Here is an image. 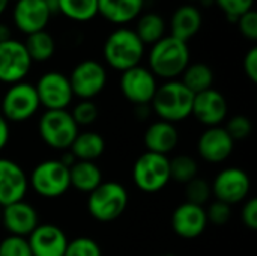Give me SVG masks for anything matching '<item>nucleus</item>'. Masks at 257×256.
<instances>
[{"instance_id":"nucleus-1","label":"nucleus","mask_w":257,"mask_h":256,"mask_svg":"<svg viewBox=\"0 0 257 256\" xmlns=\"http://www.w3.org/2000/svg\"><path fill=\"white\" fill-rule=\"evenodd\" d=\"M148 62L149 71L157 78L164 81L178 80V77H181L185 68L190 65L188 44L166 35L158 42L151 45Z\"/></svg>"},{"instance_id":"nucleus-2","label":"nucleus","mask_w":257,"mask_h":256,"mask_svg":"<svg viewBox=\"0 0 257 256\" xmlns=\"http://www.w3.org/2000/svg\"><path fill=\"white\" fill-rule=\"evenodd\" d=\"M194 94L185 88L181 80H169L157 88V92L151 101V110L170 124L182 122L191 116Z\"/></svg>"},{"instance_id":"nucleus-3","label":"nucleus","mask_w":257,"mask_h":256,"mask_svg":"<svg viewBox=\"0 0 257 256\" xmlns=\"http://www.w3.org/2000/svg\"><path fill=\"white\" fill-rule=\"evenodd\" d=\"M145 47L134 29L117 27L107 36L102 53L110 68L123 72L140 65L145 56Z\"/></svg>"},{"instance_id":"nucleus-4","label":"nucleus","mask_w":257,"mask_h":256,"mask_svg":"<svg viewBox=\"0 0 257 256\" xmlns=\"http://www.w3.org/2000/svg\"><path fill=\"white\" fill-rule=\"evenodd\" d=\"M128 190L117 181H102L87 196L89 214L101 223L117 220L128 207Z\"/></svg>"},{"instance_id":"nucleus-5","label":"nucleus","mask_w":257,"mask_h":256,"mask_svg":"<svg viewBox=\"0 0 257 256\" xmlns=\"http://www.w3.org/2000/svg\"><path fill=\"white\" fill-rule=\"evenodd\" d=\"M80 133L68 110H45L38 121V134L41 140L54 151H66Z\"/></svg>"},{"instance_id":"nucleus-6","label":"nucleus","mask_w":257,"mask_h":256,"mask_svg":"<svg viewBox=\"0 0 257 256\" xmlns=\"http://www.w3.org/2000/svg\"><path fill=\"white\" fill-rule=\"evenodd\" d=\"M167 155L143 152L133 164L131 178L134 186L145 193L161 192L170 180V163Z\"/></svg>"},{"instance_id":"nucleus-7","label":"nucleus","mask_w":257,"mask_h":256,"mask_svg":"<svg viewBox=\"0 0 257 256\" xmlns=\"http://www.w3.org/2000/svg\"><path fill=\"white\" fill-rule=\"evenodd\" d=\"M29 186L41 198H60L71 189L69 169L59 160H44L32 169Z\"/></svg>"},{"instance_id":"nucleus-8","label":"nucleus","mask_w":257,"mask_h":256,"mask_svg":"<svg viewBox=\"0 0 257 256\" xmlns=\"http://www.w3.org/2000/svg\"><path fill=\"white\" fill-rule=\"evenodd\" d=\"M39 107L35 84L27 81L11 84L0 97V113L8 122L29 121L38 113Z\"/></svg>"},{"instance_id":"nucleus-9","label":"nucleus","mask_w":257,"mask_h":256,"mask_svg":"<svg viewBox=\"0 0 257 256\" xmlns=\"http://www.w3.org/2000/svg\"><path fill=\"white\" fill-rule=\"evenodd\" d=\"M68 78L74 97L80 100H93L105 89L108 75L101 62L87 59L77 63Z\"/></svg>"},{"instance_id":"nucleus-10","label":"nucleus","mask_w":257,"mask_h":256,"mask_svg":"<svg viewBox=\"0 0 257 256\" xmlns=\"http://www.w3.org/2000/svg\"><path fill=\"white\" fill-rule=\"evenodd\" d=\"M211 190L215 201L233 207L248 199L251 180L250 175L241 167H226L215 175L211 183Z\"/></svg>"},{"instance_id":"nucleus-11","label":"nucleus","mask_w":257,"mask_h":256,"mask_svg":"<svg viewBox=\"0 0 257 256\" xmlns=\"http://www.w3.org/2000/svg\"><path fill=\"white\" fill-rule=\"evenodd\" d=\"M39 104L45 110H66L74 100L68 75L59 71L42 74L35 84Z\"/></svg>"},{"instance_id":"nucleus-12","label":"nucleus","mask_w":257,"mask_h":256,"mask_svg":"<svg viewBox=\"0 0 257 256\" xmlns=\"http://www.w3.org/2000/svg\"><path fill=\"white\" fill-rule=\"evenodd\" d=\"M157 88V77L146 66L137 65L120 72L119 89L122 95L134 106H151Z\"/></svg>"},{"instance_id":"nucleus-13","label":"nucleus","mask_w":257,"mask_h":256,"mask_svg":"<svg viewBox=\"0 0 257 256\" xmlns=\"http://www.w3.org/2000/svg\"><path fill=\"white\" fill-rule=\"evenodd\" d=\"M32 63L23 42L12 38L0 42V83L11 86L24 81Z\"/></svg>"},{"instance_id":"nucleus-14","label":"nucleus","mask_w":257,"mask_h":256,"mask_svg":"<svg viewBox=\"0 0 257 256\" xmlns=\"http://www.w3.org/2000/svg\"><path fill=\"white\" fill-rule=\"evenodd\" d=\"M235 149V140L224 127H208L197 140V152L202 160L211 164H220L230 158Z\"/></svg>"},{"instance_id":"nucleus-15","label":"nucleus","mask_w":257,"mask_h":256,"mask_svg":"<svg viewBox=\"0 0 257 256\" xmlns=\"http://www.w3.org/2000/svg\"><path fill=\"white\" fill-rule=\"evenodd\" d=\"M29 190L26 170L11 158H0V208L23 201Z\"/></svg>"},{"instance_id":"nucleus-16","label":"nucleus","mask_w":257,"mask_h":256,"mask_svg":"<svg viewBox=\"0 0 257 256\" xmlns=\"http://www.w3.org/2000/svg\"><path fill=\"white\" fill-rule=\"evenodd\" d=\"M227 113L229 104L226 97L220 91L211 88L194 95L191 116H194L206 128L221 125V122L226 121Z\"/></svg>"},{"instance_id":"nucleus-17","label":"nucleus","mask_w":257,"mask_h":256,"mask_svg":"<svg viewBox=\"0 0 257 256\" xmlns=\"http://www.w3.org/2000/svg\"><path fill=\"white\" fill-rule=\"evenodd\" d=\"M51 11L45 0H18L12 9L14 26L26 36L45 30Z\"/></svg>"},{"instance_id":"nucleus-18","label":"nucleus","mask_w":257,"mask_h":256,"mask_svg":"<svg viewBox=\"0 0 257 256\" xmlns=\"http://www.w3.org/2000/svg\"><path fill=\"white\" fill-rule=\"evenodd\" d=\"M172 229L184 240H194L200 237L208 226V217L205 207L190 202L179 204L172 213Z\"/></svg>"},{"instance_id":"nucleus-19","label":"nucleus","mask_w":257,"mask_h":256,"mask_svg":"<svg viewBox=\"0 0 257 256\" xmlns=\"http://www.w3.org/2000/svg\"><path fill=\"white\" fill-rule=\"evenodd\" d=\"M0 223L9 235L27 238L39 225V216L35 207L23 199L2 208Z\"/></svg>"},{"instance_id":"nucleus-20","label":"nucleus","mask_w":257,"mask_h":256,"mask_svg":"<svg viewBox=\"0 0 257 256\" xmlns=\"http://www.w3.org/2000/svg\"><path fill=\"white\" fill-rule=\"evenodd\" d=\"M68 241L65 231L51 223L38 225L27 237L32 256H63Z\"/></svg>"},{"instance_id":"nucleus-21","label":"nucleus","mask_w":257,"mask_h":256,"mask_svg":"<svg viewBox=\"0 0 257 256\" xmlns=\"http://www.w3.org/2000/svg\"><path fill=\"white\" fill-rule=\"evenodd\" d=\"M203 23L202 12L197 6L193 3H185L178 6L169 21V29H170V36L188 42L191 38H194Z\"/></svg>"},{"instance_id":"nucleus-22","label":"nucleus","mask_w":257,"mask_h":256,"mask_svg":"<svg viewBox=\"0 0 257 256\" xmlns=\"http://www.w3.org/2000/svg\"><path fill=\"white\" fill-rule=\"evenodd\" d=\"M178 143H179L178 128L166 121L158 119L152 122L143 134V145L148 152L169 155L176 149Z\"/></svg>"},{"instance_id":"nucleus-23","label":"nucleus","mask_w":257,"mask_h":256,"mask_svg":"<svg viewBox=\"0 0 257 256\" xmlns=\"http://www.w3.org/2000/svg\"><path fill=\"white\" fill-rule=\"evenodd\" d=\"M145 0H98V15L111 24L123 27L139 18Z\"/></svg>"},{"instance_id":"nucleus-24","label":"nucleus","mask_w":257,"mask_h":256,"mask_svg":"<svg viewBox=\"0 0 257 256\" xmlns=\"http://www.w3.org/2000/svg\"><path fill=\"white\" fill-rule=\"evenodd\" d=\"M69 151L74 154L77 161H96L105 152L104 137L92 130L80 131L74 139Z\"/></svg>"},{"instance_id":"nucleus-25","label":"nucleus","mask_w":257,"mask_h":256,"mask_svg":"<svg viewBox=\"0 0 257 256\" xmlns=\"http://www.w3.org/2000/svg\"><path fill=\"white\" fill-rule=\"evenodd\" d=\"M69 181L72 189L89 195L102 183V170L93 161H77L69 167Z\"/></svg>"},{"instance_id":"nucleus-26","label":"nucleus","mask_w":257,"mask_h":256,"mask_svg":"<svg viewBox=\"0 0 257 256\" xmlns=\"http://www.w3.org/2000/svg\"><path fill=\"white\" fill-rule=\"evenodd\" d=\"M166 29L167 24L163 15L157 12H146L139 15L134 32L145 45H154L166 36Z\"/></svg>"},{"instance_id":"nucleus-27","label":"nucleus","mask_w":257,"mask_h":256,"mask_svg":"<svg viewBox=\"0 0 257 256\" xmlns=\"http://www.w3.org/2000/svg\"><path fill=\"white\" fill-rule=\"evenodd\" d=\"M214 78H215V75H214L212 68L203 62L190 63L181 75V81L194 95L211 89L214 84Z\"/></svg>"},{"instance_id":"nucleus-28","label":"nucleus","mask_w":257,"mask_h":256,"mask_svg":"<svg viewBox=\"0 0 257 256\" xmlns=\"http://www.w3.org/2000/svg\"><path fill=\"white\" fill-rule=\"evenodd\" d=\"M23 44L32 62H47L54 56L56 51V41L47 30L27 35Z\"/></svg>"},{"instance_id":"nucleus-29","label":"nucleus","mask_w":257,"mask_h":256,"mask_svg":"<svg viewBox=\"0 0 257 256\" xmlns=\"http://www.w3.org/2000/svg\"><path fill=\"white\" fill-rule=\"evenodd\" d=\"M57 12L68 20L87 23L98 15V0H57Z\"/></svg>"},{"instance_id":"nucleus-30","label":"nucleus","mask_w":257,"mask_h":256,"mask_svg":"<svg viewBox=\"0 0 257 256\" xmlns=\"http://www.w3.org/2000/svg\"><path fill=\"white\" fill-rule=\"evenodd\" d=\"M170 163V180L178 184H188L191 180L199 177V163L188 154H179L169 160Z\"/></svg>"},{"instance_id":"nucleus-31","label":"nucleus","mask_w":257,"mask_h":256,"mask_svg":"<svg viewBox=\"0 0 257 256\" xmlns=\"http://www.w3.org/2000/svg\"><path fill=\"white\" fill-rule=\"evenodd\" d=\"M212 198L211 183H208L205 178H194L188 184H185V202L205 207Z\"/></svg>"},{"instance_id":"nucleus-32","label":"nucleus","mask_w":257,"mask_h":256,"mask_svg":"<svg viewBox=\"0 0 257 256\" xmlns=\"http://www.w3.org/2000/svg\"><path fill=\"white\" fill-rule=\"evenodd\" d=\"M74 122L80 127H90L96 122L99 116V109L93 100H80L69 112Z\"/></svg>"},{"instance_id":"nucleus-33","label":"nucleus","mask_w":257,"mask_h":256,"mask_svg":"<svg viewBox=\"0 0 257 256\" xmlns=\"http://www.w3.org/2000/svg\"><path fill=\"white\" fill-rule=\"evenodd\" d=\"M63 256H102V250L93 238L77 237L68 241Z\"/></svg>"},{"instance_id":"nucleus-34","label":"nucleus","mask_w":257,"mask_h":256,"mask_svg":"<svg viewBox=\"0 0 257 256\" xmlns=\"http://www.w3.org/2000/svg\"><path fill=\"white\" fill-rule=\"evenodd\" d=\"M214 5H217L224 12L230 23H236L242 14L253 9L254 0H214Z\"/></svg>"},{"instance_id":"nucleus-35","label":"nucleus","mask_w":257,"mask_h":256,"mask_svg":"<svg viewBox=\"0 0 257 256\" xmlns=\"http://www.w3.org/2000/svg\"><path fill=\"white\" fill-rule=\"evenodd\" d=\"M224 128L235 142L244 140L250 137V134L253 133V122L245 115H235L227 121V125Z\"/></svg>"},{"instance_id":"nucleus-36","label":"nucleus","mask_w":257,"mask_h":256,"mask_svg":"<svg viewBox=\"0 0 257 256\" xmlns=\"http://www.w3.org/2000/svg\"><path fill=\"white\" fill-rule=\"evenodd\" d=\"M0 256H32L27 238L8 235L0 241Z\"/></svg>"},{"instance_id":"nucleus-37","label":"nucleus","mask_w":257,"mask_h":256,"mask_svg":"<svg viewBox=\"0 0 257 256\" xmlns=\"http://www.w3.org/2000/svg\"><path fill=\"white\" fill-rule=\"evenodd\" d=\"M206 217H208V222L217 226H223L229 223V220L232 219V207L224 202L214 201L206 210Z\"/></svg>"},{"instance_id":"nucleus-38","label":"nucleus","mask_w":257,"mask_h":256,"mask_svg":"<svg viewBox=\"0 0 257 256\" xmlns=\"http://www.w3.org/2000/svg\"><path fill=\"white\" fill-rule=\"evenodd\" d=\"M238 29L241 32V35L250 41H256L257 39V14L254 9L242 14L238 20H236Z\"/></svg>"},{"instance_id":"nucleus-39","label":"nucleus","mask_w":257,"mask_h":256,"mask_svg":"<svg viewBox=\"0 0 257 256\" xmlns=\"http://www.w3.org/2000/svg\"><path fill=\"white\" fill-rule=\"evenodd\" d=\"M241 220L242 223L250 229L256 231L257 229V199L250 198L244 201V207L241 210Z\"/></svg>"},{"instance_id":"nucleus-40","label":"nucleus","mask_w":257,"mask_h":256,"mask_svg":"<svg viewBox=\"0 0 257 256\" xmlns=\"http://www.w3.org/2000/svg\"><path fill=\"white\" fill-rule=\"evenodd\" d=\"M244 71H245V75L253 81H257V48L256 47H251L248 50V53L245 54L244 57Z\"/></svg>"},{"instance_id":"nucleus-41","label":"nucleus","mask_w":257,"mask_h":256,"mask_svg":"<svg viewBox=\"0 0 257 256\" xmlns=\"http://www.w3.org/2000/svg\"><path fill=\"white\" fill-rule=\"evenodd\" d=\"M9 139H11V127H9V122L0 113V151H3L8 146Z\"/></svg>"},{"instance_id":"nucleus-42","label":"nucleus","mask_w":257,"mask_h":256,"mask_svg":"<svg viewBox=\"0 0 257 256\" xmlns=\"http://www.w3.org/2000/svg\"><path fill=\"white\" fill-rule=\"evenodd\" d=\"M59 161H60L63 166H66V167L69 169V167H72V166L77 163V158L74 157V154H72L69 149H66V151H63V152H62V155H60Z\"/></svg>"},{"instance_id":"nucleus-43","label":"nucleus","mask_w":257,"mask_h":256,"mask_svg":"<svg viewBox=\"0 0 257 256\" xmlns=\"http://www.w3.org/2000/svg\"><path fill=\"white\" fill-rule=\"evenodd\" d=\"M11 38H12V36H11V29H9V26L5 24V23H0V42L8 41V39H11Z\"/></svg>"},{"instance_id":"nucleus-44","label":"nucleus","mask_w":257,"mask_h":256,"mask_svg":"<svg viewBox=\"0 0 257 256\" xmlns=\"http://www.w3.org/2000/svg\"><path fill=\"white\" fill-rule=\"evenodd\" d=\"M8 5H9V0H0V15L8 9Z\"/></svg>"},{"instance_id":"nucleus-45","label":"nucleus","mask_w":257,"mask_h":256,"mask_svg":"<svg viewBox=\"0 0 257 256\" xmlns=\"http://www.w3.org/2000/svg\"><path fill=\"white\" fill-rule=\"evenodd\" d=\"M152 256H176V255H173V253H163V255H152Z\"/></svg>"},{"instance_id":"nucleus-46","label":"nucleus","mask_w":257,"mask_h":256,"mask_svg":"<svg viewBox=\"0 0 257 256\" xmlns=\"http://www.w3.org/2000/svg\"><path fill=\"white\" fill-rule=\"evenodd\" d=\"M188 2H191V3H194V2H200V0H188Z\"/></svg>"},{"instance_id":"nucleus-47","label":"nucleus","mask_w":257,"mask_h":256,"mask_svg":"<svg viewBox=\"0 0 257 256\" xmlns=\"http://www.w3.org/2000/svg\"><path fill=\"white\" fill-rule=\"evenodd\" d=\"M0 222H2V208H0Z\"/></svg>"},{"instance_id":"nucleus-48","label":"nucleus","mask_w":257,"mask_h":256,"mask_svg":"<svg viewBox=\"0 0 257 256\" xmlns=\"http://www.w3.org/2000/svg\"><path fill=\"white\" fill-rule=\"evenodd\" d=\"M9 2H14V3H17V2H18V0H9Z\"/></svg>"},{"instance_id":"nucleus-49","label":"nucleus","mask_w":257,"mask_h":256,"mask_svg":"<svg viewBox=\"0 0 257 256\" xmlns=\"http://www.w3.org/2000/svg\"><path fill=\"white\" fill-rule=\"evenodd\" d=\"M45 2H50V0H45Z\"/></svg>"}]
</instances>
